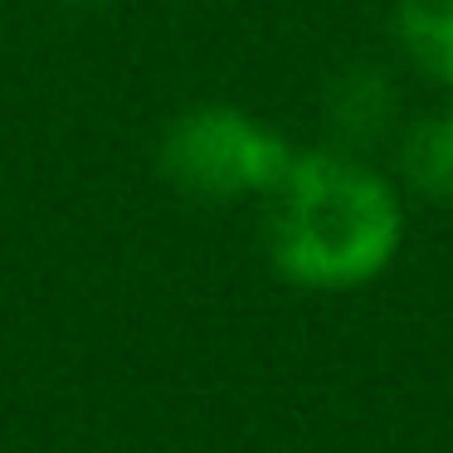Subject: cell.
Returning a JSON list of instances; mask_svg holds the SVG:
<instances>
[{
	"label": "cell",
	"instance_id": "3",
	"mask_svg": "<svg viewBox=\"0 0 453 453\" xmlns=\"http://www.w3.org/2000/svg\"><path fill=\"white\" fill-rule=\"evenodd\" d=\"M395 112H400V88L380 64H351L326 88V122H332L342 151L380 142L390 132Z\"/></svg>",
	"mask_w": 453,
	"mask_h": 453
},
{
	"label": "cell",
	"instance_id": "2",
	"mask_svg": "<svg viewBox=\"0 0 453 453\" xmlns=\"http://www.w3.org/2000/svg\"><path fill=\"white\" fill-rule=\"evenodd\" d=\"M297 147L258 122L254 112L229 103H200L186 108L161 137V176L190 200L205 205H234V200L273 196L293 166Z\"/></svg>",
	"mask_w": 453,
	"mask_h": 453
},
{
	"label": "cell",
	"instance_id": "1",
	"mask_svg": "<svg viewBox=\"0 0 453 453\" xmlns=\"http://www.w3.org/2000/svg\"><path fill=\"white\" fill-rule=\"evenodd\" d=\"M268 215V258L307 293H351L395 264L404 210L390 180L342 147L297 151Z\"/></svg>",
	"mask_w": 453,
	"mask_h": 453
},
{
	"label": "cell",
	"instance_id": "6",
	"mask_svg": "<svg viewBox=\"0 0 453 453\" xmlns=\"http://www.w3.org/2000/svg\"><path fill=\"white\" fill-rule=\"evenodd\" d=\"M59 5H73V11H98V5H112V0H59Z\"/></svg>",
	"mask_w": 453,
	"mask_h": 453
},
{
	"label": "cell",
	"instance_id": "5",
	"mask_svg": "<svg viewBox=\"0 0 453 453\" xmlns=\"http://www.w3.org/2000/svg\"><path fill=\"white\" fill-rule=\"evenodd\" d=\"M395 35L434 83L453 88V0H400Z\"/></svg>",
	"mask_w": 453,
	"mask_h": 453
},
{
	"label": "cell",
	"instance_id": "4",
	"mask_svg": "<svg viewBox=\"0 0 453 453\" xmlns=\"http://www.w3.org/2000/svg\"><path fill=\"white\" fill-rule=\"evenodd\" d=\"M400 176L414 196L453 205V108L414 118L400 137Z\"/></svg>",
	"mask_w": 453,
	"mask_h": 453
}]
</instances>
